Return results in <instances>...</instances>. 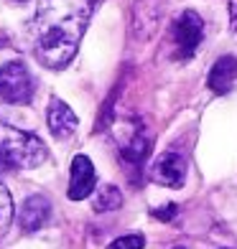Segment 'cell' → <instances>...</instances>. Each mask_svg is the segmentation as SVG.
Listing matches in <instances>:
<instances>
[{"mask_svg":"<svg viewBox=\"0 0 237 249\" xmlns=\"http://www.w3.org/2000/svg\"><path fill=\"white\" fill-rule=\"evenodd\" d=\"M99 0H39L33 53L46 69H64L79 49Z\"/></svg>","mask_w":237,"mask_h":249,"instance_id":"1","label":"cell"},{"mask_svg":"<svg viewBox=\"0 0 237 249\" xmlns=\"http://www.w3.org/2000/svg\"><path fill=\"white\" fill-rule=\"evenodd\" d=\"M49 150L41 138L10 124H0V173L31 171L46 163Z\"/></svg>","mask_w":237,"mask_h":249,"instance_id":"2","label":"cell"},{"mask_svg":"<svg viewBox=\"0 0 237 249\" xmlns=\"http://www.w3.org/2000/svg\"><path fill=\"white\" fill-rule=\"evenodd\" d=\"M0 97L10 105H28L33 97V76L23 61L0 66Z\"/></svg>","mask_w":237,"mask_h":249,"instance_id":"3","label":"cell"},{"mask_svg":"<svg viewBox=\"0 0 237 249\" xmlns=\"http://www.w3.org/2000/svg\"><path fill=\"white\" fill-rule=\"evenodd\" d=\"M174 41H176V49L181 59H191L197 53L201 38H204V20H201L199 13L194 10H184L181 16L174 20Z\"/></svg>","mask_w":237,"mask_h":249,"instance_id":"4","label":"cell"},{"mask_svg":"<svg viewBox=\"0 0 237 249\" xmlns=\"http://www.w3.org/2000/svg\"><path fill=\"white\" fill-rule=\"evenodd\" d=\"M151 178L161 186L168 188H181L184 178H186V160L181 153L176 150H166L156 158V163L151 168Z\"/></svg>","mask_w":237,"mask_h":249,"instance_id":"5","label":"cell"},{"mask_svg":"<svg viewBox=\"0 0 237 249\" xmlns=\"http://www.w3.org/2000/svg\"><path fill=\"white\" fill-rule=\"evenodd\" d=\"M97 183V173H95V165L87 155H74L72 160V180H69V191L66 196L72 201H82L95 191Z\"/></svg>","mask_w":237,"mask_h":249,"instance_id":"6","label":"cell"},{"mask_svg":"<svg viewBox=\"0 0 237 249\" xmlns=\"http://www.w3.org/2000/svg\"><path fill=\"white\" fill-rule=\"evenodd\" d=\"M46 122H49L51 135H54V138H59V140L72 138L74 130H77V124H79V120H77V115L72 112V107L64 105L59 97H51L49 112H46Z\"/></svg>","mask_w":237,"mask_h":249,"instance_id":"7","label":"cell"},{"mask_svg":"<svg viewBox=\"0 0 237 249\" xmlns=\"http://www.w3.org/2000/svg\"><path fill=\"white\" fill-rule=\"evenodd\" d=\"M51 219V203L46 196H31L23 201V209H20V216H18V224H20V229L33 234V231H39L43 224H49Z\"/></svg>","mask_w":237,"mask_h":249,"instance_id":"8","label":"cell"},{"mask_svg":"<svg viewBox=\"0 0 237 249\" xmlns=\"http://www.w3.org/2000/svg\"><path fill=\"white\" fill-rule=\"evenodd\" d=\"M151 153V140L145 138V132L140 130V124L138 127H133L128 130L125 138H120V155H122V160L135 165V168H140L143 160L148 158Z\"/></svg>","mask_w":237,"mask_h":249,"instance_id":"9","label":"cell"},{"mask_svg":"<svg viewBox=\"0 0 237 249\" xmlns=\"http://www.w3.org/2000/svg\"><path fill=\"white\" fill-rule=\"evenodd\" d=\"M235 82H237V59L235 56H222V59L214 61V66L209 69V79H207L212 92L227 94Z\"/></svg>","mask_w":237,"mask_h":249,"instance_id":"10","label":"cell"},{"mask_svg":"<svg viewBox=\"0 0 237 249\" xmlns=\"http://www.w3.org/2000/svg\"><path fill=\"white\" fill-rule=\"evenodd\" d=\"M122 206V194H120V188L115 186H102L97 191V196H95V211L99 213H105V211H115Z\"/></svg>","mask_w":237,"mask_h":249,"instance_id":"11","label":"cell"},{"mask_svg":"<svg viewBox=\"0 0 237 249\" xmlns=\"http://www.w3.org/2000/svg\"><path fill=\"white\" fill-rule=\"evenodd\" d=\"M10 221H13V198H10V191L0 183V239L8 234Z\"/></svg>","mask_w":237,"mask_h":249,"instance_id":"12","label":"cell"},{"mask_svg":"<svg viewBox=\"0 0 237 249\" xmlns=\"http://www.w3.org/2000/svg\"><path fill=\"white\" fill-rule=\"evenodd\" d=\"M143 247H145L143 234H125V236H118L107 249H143Z\"/></svg>","mask_w":237,"mask_h":249,"instance_id":"13","label":"cell"},{"mask_svg":"<svg viewBox=\"0 0 237 249\" xmlns=\"http://www.w3.org/2000/svg\"><path fill=\"white\" fill-rule=\"evenodd\" d=\"M176 211H178V209H176V203H168V206H163V209H156V211H153V216H156V219H161V221H171V219L176 216Z\"/></svg>","mask_w":237,"mask_h":249,"instance_id":"14","label":"cell"},{"mask_svg":"<svg viewBox=\"0 0 237 249\" xmlns=\"http://www.w3.org/2000/svg\"><path fill=\"white\" fill-rule=\"evenodd\" d=\"M230 26L237 33V0H230Z\"/></svg>","mask_w":237,"mask_h":249,"instance_id":"15","label":"cell"},{"mask_svg":"<svg viewBox=\"0 0 237 249\" xmlns=\"http://www.w3.org/2000/svg\"><path fill=\"white\" fill-rule=\"evenodd\" d=\"M16 3H26V0H16Z\"/></svg>","mask_w":237,"mask_h":249,"instance_id":"16","label":"cell"}]
</instances>
